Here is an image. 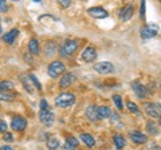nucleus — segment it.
<instances>
[{"instance_id": "obj_1", "label": "nucleus", "mask_w": 161, "mask_h": 150, "mask_svg": "<svg viewBox=\"0 0 161 150\" xmlns=\"http://www.w3.org/2000/svg\"><path fill=\"white\" fill-rule=\"evenodd\" d=\"M78 46H79V42L77 39H66V40L63 42L62 47L59 48L60 55H62V56H66V58L71 56V55H74L75 51H77Z\"/></svg>"}, {"instance_id": "obj_2", "label": "nucleus", "mask_w": 161, "mask_h": 150, "mask_svg": "<svg viewBox=\"0 0 161 150\" xmlns=\"http://www.w3.org/2000/svg\"><path fill=\"white\" fill-rule=\"evenodd\" d=\"M74 103H75V95L71 93H62L55 98V104H57L58 107L66 109V107L73 106Z\"/></svg>"}, {"instance_id": "obj_3", "label": "nucleus", "mask_w": 161, "mask_h": 150, "mask_svg": "<svg viewBox=\"0 0 161 150\" xmlns=\"http://www.w3.org/2000/svg\"><path fill=\"white\" fill-rule=\"evenodd\" d=\"M66 71V66L64 63H62L60 61H55L53 63H50V66L47 68V72L51 78H58L60 74H63Z\"/></svg>"}, {"instance_id": "obj_4", "label": "nucleus", "mask_w": 161, "mask_h": 150, "mask_svg": "<svg viewBox=\"0 0 161 150\" xmlns=\"http://www.w3.org/2000/svg\"><path fill=\"white\" fill-rule=\"evenodd\" d=\"M157 34H158V27L154 26V24H149V26H145V27L141 28L140 36L145 40V39H152V38H154Z\"/></svg>"}, {"instance_id": "obj_5", "label": "nucleus", "mask_w": 161, "mask_h": 150, "mask_svg": "<svg viewBox=\"0 0 161 150\" xmlns=\"http://www.w3.org/2000/svg\"><path fill=\"white\" fill-rule=\"evenodd\" d=\"M27 125H28L27 119L24 117H20V115L14 117L12 121H11V127L15 130V131H23V130H26Z\"/></svg>"}, {"instance_id": "obj_6", "label": "nucleus", "mask_w": 161, "mask_h": 150, "mask_svg": "<svg viewBox=\"0 0 161 150\" xmlns=\"http://www.w3.org/2000/svg\"><path fill=\"white\" fill-rule=\"evenodd\" d=\"M132 88H133V91H134V94L137 95L138 98H141V99H145V98H148L149 97V90L144 86V84H141V83H138V82H133L132 83Z\"/></svg>"}, {"instance_id": "obj_7", "label": "nucleus", "mask_w": 161, "mask_h": 150, "mask_svg": "<svg viewBox=\"0 0 161 150\" xmlns=\"http://www.w3.org/2000/svg\"><path fill=\"white\" fill-rule=\"evenodd\" d=\"M39 119L44 126H51L54 123V114L51 113L50 109H46V110H40L39 113Z\"/></svg>"}, {"instance_id": "obj_8", "label": "nucleus", "mask_w": 161, "mask_h": 150, "mask_svg": "<svg viewBox=\"0 0 161 150\" xmlns=\"http://www.w3.org/2000/svg\"><path fill=\"white\" fill-rule=\"evenodd\" d=\"M87 12H89L90 16L94 18V19H105V18L109 16L108 11L103 7H90L87 9Z\"/></svg>"}, {"instance_id": "obj_9", "label": "nucleus", "mask_w": 161, "mask_h": 150, "mask_svg": "<svg viewBox=\"0 0 161 150\" xmlns=\"http://www.w3.org/2000/svg\"><path fill=\"white\" fill-rule=\"evenodd\" d=\"M144 109H145V113H147L149 117H152V118H160V104L147 102V103L144 104Z\"/></svg>"}, {"instance_id": "obj_10", "label": "nucleus", "mask_w": 161, "mask_h": 150, "mask_svg": "<svg viewBox=\"0 0 161 150\" xmlns=\"http://www.w3.org/2000/svg\"><path fill=\"white\" fill-rule=\"evenodd\" d=\"M94 70L98 74H110L114 71V67L110 62H101V63L94 64Z\"/></svg>"}, {"instance_id": "obj_11", "label": "nucleus", "mask_w": 161, "mask_h": 150, "mask_svg": "<svg viewBox=\"0 0 161 150\" xmlns=\"http://www.w3.org/2000/svg\"><path fill=\"white\" fill-rule=\"evenodd\" d=\"M97 59V50L94 47L89 46L85 48V51L82 52V61L83 62H87V63H92Z\"/></svg>"}, {"instance_id": "obj_12", "label": "nucleus", "mask_w": 161, "mask_h": 150, "mask_svg": "<svg viewBox=\"0 0 161 150\" xmlns=\"http://www.w3.org/2000/svg\"><path fill=\"white\" fill-rule=\"evenodd\" d=\"M133 12H134V8H133L132 4H129V6L124 7V8L119 11V13H118L119 20H121V22H128V20H130V19H132V16H133Z\"/></svg>"}, {"instance_id": "obj_13", "label": "nucleus", "mask_w": 161, "mask_h": 150, "mask_svg": "<svg viewBox=\"0 0 161 150\" xmlns=\"http://www.w3.org/2000/svg\"><path fill=\"white\" fill-rule=\"evenodd\" d=\"M75 82V75L71 74V72H66L64 74L63 72V77L60 78V81H59V86L60 87H69V86H71V84Z\"/></svg>"}, {"instance_id": "obj_14", "label": "nucleus", "mask_w": 161, "mask_h": 150, "mask_svg": "<svg viewBox=\"0 0 161 150\" xmlns=\"http://www.w3.org/2000/svg\"><path fill=\"white\" fill-rule=\"evenodd\" d=\"M19 35V29L18 28H12L11 31L6 32V35H3V42H6L7 44H14L15 40H16Z\"/></svg>"}, {"instance_id": "obj_15", "label": "nucleus", "mask_w": 161, "mask_h": 150, "mask_svg": "<svg viewBox=\"0 0 161 150\" xmlns=\"http://www.w3.org/2000/svg\"><path fill=\"white\" fill-rule=\"evenodd\" d=\"M130 139L134 142V143H138V145H142L148 141V137L145 136L144 133L141 131H132L130 133Z\"/></svg>"}, {"instance_id": "obj_16", "label": "nucleus", "mask_w": 161, "mask_h": 150, "mask_svg": "<svg viewBox=\"0 0 161 150\" xmlns=\"http://www.w3.org/2000/svg\"><path fill=\"white\" fill-rule=\"evenodd\" d=\"M57 50H58V46L54 40L47 42L46 46H44V52H46L47 56H53V55H55L57 54Z\"/></svg>"}, {"instance_id": "obj_17", "label": "nucleus", "mask_w": 161, "mask_h": 150, "mask_svg": "<svg viewBox=\"0 0 161 150\" xmlns=\"http://www.w3.org/2000/svg\"><path fill=\"white\" fill-rule=\"evenodd\" d=\"M97 107L98 106H95V104H92V106H89L86 109V117L90 119L92 122H95V121H98V114H97Z\"/></svg>"}, {"instance_id": "obj_18", "label": "nucleus", "mask_w": 161, "mask_h": 150, "mask_svg": "<svg viewBox=\"0 0 161 150\" xmlns=\"http://www.w3.org/2000/svg\"><path fill=\"white\" fill-rule=\"evenodd\" d=\"M97 114H98V119H108V118H110L112 110L108 106H99V107H97Z\"/></svg>"}, {"instance_id": "obj_19", "label": "nucleus", "mask_w": 161, "mask_h": 150, "mask_svg": "<svg viewBox=\"0 0 161 150\" xmlns=\"http://www.w3.org/2000/svg\"><path fill=\"white\" fill-rule=\"evenodd\" d=\"M28 51L31 55H38L40 52V47H39V40L38 39H31L28 43Z\"/></svg>"}, {"instance_id": "obj_20", "label": "nucleus", "mask_w": 161, "mask_h": 150, "mask_svg": "<svg viewBox=\"0 0 161 150\" xmlns=\"http://www.w3.org/2000/svg\"><path fill=\"white\" fill-rule=\"evenodd\" d=\"M18 97V94L15 93H9V91H0V101L4 102H12L15 101Z\"/></svg>"}, {"instance_id": "obj_21", "label": "nucleus", "mask_w": 161, "mask_h": 150, "mask_svg": "<svg viewBox=\"0 0 161 150\" xmlns=\"http://www.w3.org/2000/svg\"><path fill=\"white\" fill-rule=\"evenodd\" d=\"M82 141L86 143V146H89V147H93L94 145H95V139H94V137L92 136V134H87V133H82L80 134V137H79Z\"/></svg>"}, {"instance_id": "obj_22", "label": "nucleus", "mask_w": 161, "mask_h": 150, "mask_svg": "<svg viewBox=\"0 0 161 150\" xmlns=\"http://www.w3.org/2000/svg\"><path fill=\"white\" fill-rule=\"evenodd\" d=\"M147 130H148V133L150 134V136H158V133H160L158 126L153 121H148L147 122Z\"/></svg>"}, {"instance_id": "obj_23", "label": "nucleus", "mask_w": 161, "mask_h": 150, "mask_svg": "<svg viewBox=\"0 0 161 150\" xmlns=\"http://www.w3.org/2000/svg\"><path fill=\"white\" fill-rule=\"evenodd\" d=\"M113 142H114V146L115 149H122L125 145H126V141H125V138L122 136H119V134H115L113 137Z\"/></svg>"}, {"instance_id": "obj_24", "label": "nucleus", "mask_w": 161, "mask_h": 150, "mask_svg": "<svg viewBox=\"0 0 161 150\" xmlns=\"http://www.w3.org/2000/svg\"><path fill=\"white\" fill-rule=\"evenodd\" d=\"M60 146V142L57 137H50L47 139V147L51 149V150H55V149H59Z\"/></svg>"}, {"instance_id": "obj_25", "label": "nucleus", "mask_w": 161, "mask_h": 150, "mask_svg": "<svg viewBox=\"0 0 161 150\" xmlns=\"http://www.w3.org/2000/svg\"><path fill=\"white\" fill-rule=\"evenodd\" d=\"M78 145H79V142H78L77 138L69 137V138L66 139V143H64V147H66V149H77Z\"/></svg>"}, {"instance_id": "obj_26", "label": "nucleus", "mask_w": 161, "mask_h": 150, "mask_svg": "<svg viewBox=\"0 0 161 150\" xmlns=\"http://www.w3.org/2000/svg\"><path fill=\"white\" fill-rule=\"evenodd\" d=\"M14 88V83L11 81H2L0 82V91H9Z\"/></svg>"}, {"instance_id": "obj_27", "label": "nucleus", "mask_w": 161, "mask_h": 150, "mask_svg": "<svg viewBox=\"0 0 161 150\" xmlns=\"http://www.w3.org/2000/svg\"><path fill=\"white\" fill-rule=\"evenodd\" d=\"M126 107H128V110H129L130 113L140 114V109H138V106H137V103H134V102H132V101H128V102H126Z\"/></svg>"}, {"instance_id": "obj_28", "label": "nucleus", "mask_w": 161, "mask_h": 150, "mask_svg": "<svg viewBox=\"0 0 161 150\" xmlns=\"http://www.w3.org/2000/svg\"><path fill=\"white\" fill-rule=\"evenodd\" d=\"M113 101L118 110H124V103H122V99H121V95H118V94L113 95Z\"/></svg>"}, {"instance_id": "obj_29", "label": "nucleus", "mask_w": 161, "mask_h": 150, "mask_svg": "<svg viewBox=\"0 0 161 150\" xmlns=\"http://www.w3.org/2000/svg\"><path fill=\"white\" fill-rule=\"evenodd\" d=\"M28 78H30V81H31L32 83H34V86H35V88H38L39 91L42 90V84H40V82L36 79V77H35L34 74H28Z\"/></svg>"}, {"instance_id": "obj_30", "label": "nucleus", "mask_w": 161, "mask_h": 150, "mask_svg": "<svg viewBox=\"0 0 161 150\" xmlns=\"http://www.w3.org/2000/svg\"><path fill=\"white\" fill-rule=\"evenodd\" d=\"M145 8H147V4H145V0H141V7H140V18L145 19Z\"/></svg>"}, {"instance_id": "obj_31", "label": "nucleus", "mask_w": 161, "mask_h": 150, "mask_svg": "<svg viewBox=\"0 0 161 150\" xmlns=\"http://www.w3.org/2000/svg\"><path fill=\"white\" fill-rule=\"evenodd\" d=\"M8 11V4L6 0H0V12H7Z\"/></svg>"}, {"instance_id": "obj_32", "label": "nucleus", "mask_w": 161, "mask_h": 150, "mask_svg": "<svg viewBox=\"0 0 161 150\" xmlns=\"http://www.w3.org/2000/svg\"><path fill=\"white\" fill-rule=\"evenodd\" d=\"M3 139H4V141H6V142H12V141H14V136H12L11 133L6 131V133H4V137H3Z\"/></svg>"}, {"instance_id": "obj_33", "label": "nucleus", "mask_w": 161, "mask_h": 150, "mask_svg": "<svg viewBox=\"0 0 161 150\" xmlns=\"http://www.w3.org/2000/svg\"><path fill=\"white\" fill-rule=\"evenodd\" d=\"M7 129H8V125L6 121H0V133H6L7 131Z\"/></svg>"}, {"instance_id": "obj_34", "label": "nucleus", "mask_w": 161, "mask_h": 150, "mask_svg": "<svg viewBox=\"0 0 161 150\" xmlns=\"http://www.w3.org/2000/svg\"><path fill=\"white\" fill-rule=\"evenodd\" d=\"M58 3H59L63 8H69V7H70V3H71V0H58Z\"/></svg>"}, {"instance_id": "obj_35", "label": "nucleus", "mask_w": 161, "mask_h": 150, "mask_svg": "<svg viewBox=\"0 0 161 150\" xmlns=\"http://www.w3.org/2000/svg\"><path fill=\"white\" fill-rule=\"evenodd\" d=\"M40 109H42V110L50 109V107H48V103H47L46 99H42V101H40Z\"/></svg>"}, {"instance_id": "obj_36", "label": "nucleus", "mask_w": 161, "mask_h": 150, "mask_svg": "<svg viewBox=\"0 0 161 150\" xmlns=\"http://www.w3.org/2000/svg\"><path fill=\"white\" fill-rule=\"evenodd\" d=\"M24 61L26 62H28V63H32V59H31V56H30V54H24Z\"/></svg>"}, {"instance_id": "obj_37", "label": "nucleus", "mask_w": 161, "mask_h": 150, "mask_svg": "<svg viewBox=\"0 0 161 150\" xmlns=\"http://www.w3.org/2000/svg\"><path fill=\"white\" fill-rule=\"evenodd\" d=\"M0 149H2V150H12V147L11 146H7V145H6V146H2Z\"/></svg>"}, {"instance_id": "obj_38", "label": "nucleus", "mask_w": 161, "mask_h": 150, "mask_svg": "<svg viewBox=\"0 0 161 150\" xmlns=\"http://www.w3.org/2000/svg\"><path fill=\"white\" fill-rule=\"evenodd\" d=\"M34 2H36V3H40V2H42V0H34Z\"/></svg>"}, {"instance_id": "obj_39", "label": "nucleus", "mask_w": 161, "mask_h": 150, "mask_svg": "<svg viewBox=\"0 0 161 150\" xmlns=\"http://www.w3.org/2000/svg\"><path fill=\"white\" fill-rule=\"evenodd\" d=\"M0 34H2V27H0Z\"/></svg>"}, {"instance_id": "obj_40", "label": "nucleus", "mask_w": 161, "mask_h": 150, "mask_svg": "<svg viewBox=\"0 0 161 150\" xmlns=\"http://www.w3.org/2000/svg\"><path fill=\"white\" fill-rule=\"evenodd\" d=\"M12 2H19V0H12Z\"/></svg>"}, {"instance_id": "obj_41", "label": "nucleus", "mask_w": 161, "mask_h": 150, "mask_svg": "<svg viewBox=\"0 0 161 150\" xmlns=\"http://www.w3.org/2000/svg\"><path fill=\"white\" fill-rule=\"evenodd\" d=\"M0 22H2V19H0Z\"/></svg>"}]
</instances>
